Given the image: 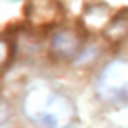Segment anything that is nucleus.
<instances>
[{"instance_id":"obj_1","label":"nucleus","mask_w":128,"mask_h":128,"mask_svg":"<svg viewBox=\"0 0 128 128\" xmlns=\"http://www.w3.org/2000/svg\"><path fill=\"white\" fill-rule=\"evenodd\" d=\"M24 110L32 120H36L38 124L48 126V128H60L70 118L68 102L64 98H60L58 94H52L46 88L30 90L26 96V102H24Z\"/></svg>"},{"instance_id":"obj_2","label":"nucleus","mask_w":128,"mask_h":128,"mask_svg":"<svg viewBox=\"0 0 128 128\" xmlns=\"http://www.w3.org/2000/svg\"><path fill=\"white\" fill-rule=\"evenodd\" d=\"M4 58H6V46H4V42H0V64L4 62Z\"/></svg>"}]
</instances>
